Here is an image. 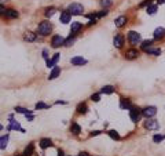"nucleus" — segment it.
<instances>
[{"mask_svg":"<svg viewBox=\"0 0 165 156\" xmlns=\"http://www.w3.org/2000/svg\"><path fill=\"white\" fill-rule=\"evenodd\" d=\"M52 32V25L48 21H43V22L39 24L37 26V33L41 35V36H48L50 33Z\"/></svg>","mask_w":165,"mask_h":156,"instance_id":"1","label":"nucleus"},{"mask_svg":"<svg viewBox=\"0 0 165 156\" xmlns=\"http://www.w3.org/2000/svg\"><path fill=\"white\" fill-rule=\"evenodd\" d=\"M67 11L72 14V15H81L84 13V7L80 4V3H72L69 7H67Z\"/></svg>","mask_w":165,"mask_h":156,"instance_id":"2","label":"nucleus"},{"mask_svg":"<svg viewBox=\"0 0 165 156\" xmlns=\"http://www.w3.org/2000/svg\"><path fill=\"white\" fill-rule=\"evenodd\" d=\"M130 118L134 123H138L140 118H142V109L140 108H136V106H132L130 109Z\"/></svg>","mask_w":165,"mask_h":156,"instance_id":"3","label":"nucleus"},{"mask_svg":"<svg viewBox=\"0 0 165 156\" xmlns=\"http://www.w3.org/2000/svg\"><path fill=\"white\" fill-rule=\"evenodd\" d=\"M128 41H130L132 46H136V44H139V43H142L140 33L135 32V31H131V32H128Z\"/></svg>","mask_w":165,"mask_h":156,"instance_id":"4","label":"nucleus"},{"mask_svg":"<svg viewBox=\"0 0 165 156\" xmlns=\"http://www.w3.org/2000/svg\"><path fill=\"white\" fill-rule=\"evenodd\" d=\"M157 115V108L156 106H146L144 109H142V116H144L146 119L154 118Z\"/></svg>","mask_w":165,"mask_h":156,"instance_id":"5","label":"nucleus"},{"mask_svg":"<svg viewBox=\"0 0 165 156\" xmlns=\"http://www.w3.org/2000/svg\"><path fill=\"white\" fill-rule=\"evenodd\" d=\"M144 129H147V130H158V129H160V123H158L157 120H154L153 118H150V119H147L146 122H144Z\"/></svg>","mask_w":165,"mask_h":156,"instance_id":"6","label":"nucleus"},{"mask_svg":"<svg viewBox=\"0 0 165 156\" xmlns=\"http://www.w3.org/2000/svg\"><path fill=\"white\" fill-rule=\"evenodd\" d=\"M63 41H65V39L61 35H54L52 39H51V46L54 48H58V47L63 46Z\"/></svg>","mask_w":165,"mask_h":156,"instance_id":"7","label":"nucleus"},{"mask_svg":"<svg viewBox=\"0 0 165 156\" xmlns=\"http://www.w3.org/2000/svg\"><path fill=\"white\" fill-rule=\"evenodd\" d=\"M124 41H125L124 36H123L121 33H118V35H116L114 39H113V44H114L116 48H121V47L124 46Z\"/></svg>","mask_w":165,"mask_h":156,"instance_id":"8","label":"nucleus"},{"mask_svg":"<svg viewBox=\"0 0 165 156\" xmlns=\"http://www.w3.org/2000/svg\"><path fill=\"white\" fill-rule=\"evenodd\" d=\"M72 65H74V66H83V65H85L88 61L85 60V58H83V57H73L70 60Z\"/></svg>","mask_w":165,"mask_h":156,"instance_id":"9","label":"nucleus"},{"mask_svg":"<svg viewBox=\"0 0 165 156\" xmlns=\"http://www.w3.org/2000/svg\"><path fill=\"white\" fill-rule=\"evenodd\" d=\"M83 29V24L81 22H72V26H70V33L72 35H77Z\"/></svg>","mask_w":165,"mask_h":156,"instance_id":"10","label":"nucleus"},{"mask_svg":"<svg viewBox=\"0 0 165 156\" xmlns=\"http://www.w3.org/2000/svg\"><path fill=\"white\" fill-rule=\"evenodd\" d=\"M10 124H8V127L7 129L8 130H19V131H22V133H25V130L21 129V126H19V123L18 122H15V120H13V116H10Z\"/></svg>","mask_w":165,"mask_h":156,"instance_id":"11","label":"nucleus"},{"mask_svg":"<svg viewBox=\"0 0 165 156\" xmlns=\"http://www.w3.org/2000/svg\"><path fill=\"white\" fill-rule=\"evenodd\" d=\"M139 57V51L136 48H131L125 53V58L127 60H135V58H138Z\"/></svg>","mask_w":165,"mask_h":156,"instance_id":"12","label":"nucleus"},{"mask_svg":"<svg viewBox=\"0 0 165 156\" xmlns=\"http://www.w3.org/2000/svg\"><path fill=\"white\" fill-rule=\"evenodd\" d=\"M3 15H4L6 18H8V19H14V18H17L18 15H19V14H18L17 10H14V9H8V10H6Z\"/></svg>","mask_w":165,"mask_h":156,"instance_id":"13","label":"nucleus"},{"mask_svg":"<svg viewBox=\"0 0 165 156\" xmlns=\"http://www.w3.org/2000/svg\"><path fill=\"white\" fill-rule=\"evenodd\" d=\"M70 18H72V14L66 10V11H62V13H61L59 21H61L62 24H69V22H70Z\"/></svg>","mask_w":165,"mask_h":156,"instance_id":"14","label":"nucleus"},{"mask_svg":"<svg viewBox=\"0 0 165 156\" xmlns=\"http://www.w3.org/2000/svg\"><path fill=\"white\" fill-rule=\"evenodd\" d=\"M36 39H37L36 33L30 32V31H28V32L23 35V40H25V41H29V43H33V41H36Z\"/></svg>","mask_w":165,"mask_h":156,"instance_id":"15","label":"nucleus"},{"mask_svg":"<svg viewBox=\"0 0 165 156\" xmlns=\"http://www.w3.org/2000/svg\"><path fill=\"white\" fill-rule=\"evenodd\" d=\"M165 37V29L164 28H157L156 31H154V39L156 40H160V39H164Z\"/></svg>","mask_w":165,"mask_h":156,"instance_id":"16","label":"nucleus"},{"mask_svg":"<svg viewBox=\"0 0 165 156\" xmlns=\"http://www.w3.org/2000/svg\"><path fill=\"white\" fill-rule=\"evenodd\" d=\"M59 57H61V54H58V53L54 54V57L51 60H47V66H48V68H54V66L57 65V62L59 61Z\"/></svg>","mask_w":165,"mask_h":156,"instance_id":"17","label":"nucleus"},{"mask_svg":"<svg viewBox=\"0 0 165 156\" xmlns=\"http://www.w3.org/2000/svg\"><path fill=\"white\" fill-rule=\"evenodd\" d=\"M59 75H61V68L55 65V66L52 68V71H51V73H50L48 79H50V80H54V79H57V78H58Z\"/></svg>","mask_w":165,"mask_h":156,"instance_id":"18","label":"nucleus"},{"mask_svg":"<svg viewBox=\"0 0 165 156\" xmlns=\"http://www.w3.org/2000/svg\"><path fill=\"white\" fill-rule=\"evenodd\" d=\"M114 24H116V26H117V28H123V26H125V24H127V17H125V15H120L118 18H116Z\"/></svg>","mask_w":165,"mask_h":156,"instance_id":"19","label":"nucleus"},{"mask_svg":"<svg viewBox=\"0 0 165 156\" xmlns=\"http://www.w3.org/2000/svg\"><path fill=\"white\" fill-rule=\"evenodd\" d=\"M120 108L121 109H131V108H132V104H131L130 100L121 98L120 100Z\"/></svg>","mask_w":165,"mask_h":156,"instance_id":"20","label":"nucleus"},{"mask_svg":"<svg viewBox=\"0 0 165 156\" xmlns=\"http://www.w3.org/2000/svg\"><path fill=\"white\" fill-rule=\"evenodd\" d=\"M40 147L43 149H47V148L52 147V141L50 140V138H41L40 140Z\"/></svg>","mask_w":165,"mask_h":156,"instance_id":"21","label":"nucleus"},{"mask_svg":"<svg viewBox=\"0 0 165 156\" xmlns=\"http://www.w3.org/2000/svg\"><path fill=\"white\" fill-rule=\"evenodd\" d=\"M70 133L74 134V135H79V134L81 133V127L76 123V122H73V123H72V126H70Z\"/></svg>","mask_w":165,"mask_h":156,"instance_id":"22","label":"nucleus"},{"mask_svg":"<svg viewBox=\"0 0 165 156\" xmlns=\"http://www.w3.org/2000/svg\"><path fill=\"white\" fill-rule=\"evenodd\" d=\"M76 110H77V113H80V115H85V113H87V110H88V108H87V104H84V102L79 104Z\"/></svg>","mask_w":165,"mask_h":156,"instance_id":"23","label":"nucleus"},{"mask_svg":"<svg viewBox=\"0 0 165 156\" xmlns=\"http://www.w3.org/2000/svg\"><path fill=\"white\" fill-rule=\"evenodd\" d=\"M8 134H6L3 137H0V149H6L7 144H8Z\"/></svg>","mask_w":165,"mask_h":156,"instance_id":"24","label":"nucleus"},{"mask_svg":"<svg viewBox=\"0 0 165 156\" xmlns=\"http://www.w3.org/2000/svg\"><path fill=\"white\" fill-rule=\"evenodd\" d=\"M33 152H35V147H33V144H29V145L25 148L23 156H32V155H33Z\"/></svg>","mask_w":165,"mask_h":156,"instance_id":"25","label":"nucleus"},{"mask_svg":"<svg viewBox=\"0 0 165 156\" xmlns=\"http://www.w3.org/2000/svg\"><path fill=\"white\" fill-rule=\"evenodd\" d=\"M114 93V87L113 86H103L101 90V94H113Z\"/></svg>","mask_w":165,"mask_h":156,"instance_id":"26","label":"nucleus"},{"mask_svg":"<svg viewBox=\"0 0 165 156\" xmlns=\"http://www.w3.org/2000/svg\"><path fill=\"white\" fill-rule=\"evenodd\" d=\"M153 44V40H143L142 41V44H140V48H142L143 51H146L147 48H150Z\"/></svg>","mask_w":165,"mask_h":156,"instance_id":"27","label":"nucleus"},{"mask_svg":"<svg viewBox=\"0 0 165 156\" xmlns=\"http://www.w3.org/2000/svg\"><path fill=\"white\" fill-rule=\"evenodd\" d=\"M55 11H57V9H55V7H48V9H45V17H47V18H51V17H52L54 14H55Z\"/></svg>","mask_w":165,"mask_h":156,"instance_id":"28","label":"nucleus"},{"mask_svg":"<svg viewBox=\"0 0 165 156\" xmlns=\"http://www.w3.org/2000/svg\"><path fill=\"white\" fill-rule=\"evenodd\" d=\"M74 41H76V36H73V37H72V35H70V36H69V37L66 39V40L63 41V46L69 47V46H72V44H73Z\"/></svg>","mask_w":165,"mask_h":156,"instance_id":"29","label":"nucleus"},{"mask_svg":"<svg viewBox=\"0 0 165 156\" xmlns=\"http://www.w3.org/2000/svg\"><path fill=\"white\" fill-rule=\"evenodd\" d=\"M164 140H165V135H164V134H156V135L153 137V141H154L156 144H160L161 141H164Z\"/></svg>","mask_w":165,"mask_h":156,"instance_id":"30","label":"nucleus"},{"mask_svg":"<svg viewBox=\"0 0 165 156\" xmlns=\"http://www.w3.org/2000/svg\"><path fill=\"white\" fill-rule=\"evenodd\" d=\"M146 53H147V54H150V55H160L161 54V50H160V48H152V47H150V48H147V50H146Z\"/></svg>","mask_w":165,"mask_h":156,"instance_id":"31","label":"nucleus"},{"mask_svg":"<svg viewBox=\"0 0 165 156\" xmlns=\"http://www.w3.org/2000/svg\"><path fill=\"white\" fill-rule=\"evenodd\" d=\"M15 112H18V113H23V115H29V113H32L30 110H28L26 108H21V106H15Z\"/></svg>","mask_w":165,"mask_h":156,"instance_id":"32","label":"nucleus"},{"mask_svg":"<svg viewBox=\"0 0 165 156\" xmlns=\"http://www.w3.org/2000/svg\"><path fill=\"white\" fill-rule=\"evenodd\" d=\"M107 134H109V137L113 138V140H116V141H117V140H120V135H118V133H117L116 130H110Z\"/></svg>","mask_w":165,"mask_h":156,"instance_id":"33","label":"nucleus"},{"mask_svg":"<svg viewBox=\"0 0 165 156\" xmlns=\"http://www.w3.org/2000/svg\"><path fill=\"white\" fill-rule=\"evenodd\" d=\"M156 11H157V4H150L147 7V14H150V15L156 14Z\"/></svg>","mask_w":165,"mask_h":156,"instance_id":"34","label":"nucleus"},{"mask_svg":"<svg viewBox=\"0 0 165 156\" xmlns=\"http://www.w3.org/2000/svg\"><path fill=\"white\" fill-rule=\"evenodd\" d=\"M109 14V11H107V9H103L102 11H99V13H96V19L98 18H102V17H105V15H107Z\"/></svg>","mask_w":165,"mask_h":156,"instance_id":"35","label":"nucleus"},{"mask_svg":"<svg viewBox=\"0 0 165 156\" xmlns=\"http://www.w3.org/2000/svg\"><path fill=\"white\" fill-rule=\"evenodd\" d=\"M35 108H36V109H47V108H48V105H47V104H44V102H37Z\"/></svg>","mask_w":165,"mask_h":156,"instance_id":"36","label":"nucleus"},{"mask_svg":"<svg viewBox=\"0 0 165 156\" xmlns=\"http://www.w3.org/2000/svg\"><path fill=\"white\" fill-rule=\"evenodd\" d=\"M101 6L107 9V7H110L112 6V0H101Z\"/></svg>","mask_w":165,"mask_h":156,"instance_id":"37","label":"nucleus"},{"mask_svg":"<svg viewBox=\"0 0 165 156\" xmlns=\"http://www.w3.org/2000/svg\"><path fill=\"white\" fill-rule=\"evenodd\" d=\"M150 4H153V0H144V1H142L140 4H139V7L142 9V7H149Z\"/></svg>","mask_w":165,"mask_h":156,"instance_id":"38","label":"nucleus"},{"mask_svg":"<svg viewBox=\"0 0 165 156\" xmlns=\"http://www.w3.org/2000/svg\"><path fill=\"white\" fill-rule=\"evenodd\" d=\"M91 100L95 102H98L99 100H101V93H99V94H92V95H91Z\"/></svg>","mask_w":165,"mask_h":156,"instance_id":"39","label":"nucleus"},{"mask_svg":"<svg viewBox=\"0 0 165 156\" xmlns=\"http://www.w3.org/2000/svg\"><path fill=\"white\" fill-rule=\"evenodd\" d=\"M4 11H6L4 6H3V4H0V15H3V14H4Z\"/></svg>","mask_w":165,"mask_h":156,"instance_id":"40","label":"nucleus"},{"mask_svg":"<svg viewBox=\"0 0 165 156\" xmlns=\"http://www.w3.org/2000/svg\"><path fill=\"white\" fill-rule=\"evenodd\" d=\"M96 24V19H89V22H88V25L91 26V25H95Z\"/></svg>","mask_w":165,"mask_h":156,"instance_id":"41","label":"nucleus"},{"mask_svg":"<svg viewBox=\"0 0 165 156\" xmlns=\"http://www.w3.org/2000/svg\"><path fill=\"white\" fill-rule=\"evenodd\" d=\"M47 54H48V53H47V50H43V57H44L45 60H48V55H47Z\"/></svg>","mask_w":165,"mask_h":156,"instance_id":"42","label":"nucleus"},{"mask_svg":"<svg viewBox=\"0 0 165 156\" xmlns=\"http://www.w3.org/2000/svg\"><path fill=\"white\" fill-rule=\"evenodd\" d=\"M99 134H101V131H92V133H91V135L94 137V135H99Z\"/></svg>","mask_w":165,"mask_h":156,"instance_id":"43","label":"nucleus"},{"mask_svg":"<svg viewBox=\"0 0 165 156\" xmlns=\"http://www.w3.org/2000/svg\"><path fill=\"white\" fill-rule=\"evenodd\" d=\"M165 0H157V4H164Z\"/></svg>","mask_w":165,"mask_h":156,"instance_id":"44","label":"nucleus"},{"mask_svg":"<svg viewBox=\"0 0 165 156\" xmlns=\"http://www.w3.org/2000/svg\"><path fill=\"white\" fill-rule=\"evenodd\" d=\"M58 156H65V153H63V151H61V149H59V151H58Z\"/></svg>","mask_w":165,"mask_h":156,"instance_id":"45","label":"nucleus"},{"mask_svg":"<svg viewBox=\"0 0 165 156\" xmlns=\"http://www.w3.org/2000/svg\"><path fill=\"white\" fill-rule=\"evenodd\" d=\"M79 156H88V153H85V152H81V153H79Z\"/></svg>","mask_w":165,"mask_h":156,"instance_id":"46","label":"nucleus"},{"mask_svg":"<svg viewBox=\"0 0 165 156\" xmlns=\"http://www.w3.org/2000/svg\"><path fill=\"white\" fill-rule=\"evenodd\" d=\"M1 130H3V126H1V124H0V131H1Z\"/></svg>","mask_w":165,"mask_h":156,"instance_id":"47","label":"nucleus"},{"mask_svg":"<svg viewBox=\"0 0 165 156\" xmlns=\"http://www.w3.org/2000/svg\"><path fill=\"white\" fill-rule=\"evenodd\" d=\"M15 156H23V155H15Z\"/></svg>","mask_w":165,"mask_h":156,"instance_id":"48","label":"nucleus"}]
</instances>
